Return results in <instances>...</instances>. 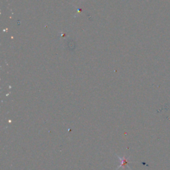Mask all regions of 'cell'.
Instances as JSON below:
<instances>
[{
  "instance_id": "cell-1",
  "label": "cell",
  "mask_w": 170,
  "mask_h": 170,
  "mask_svg": "<svg viewBox=\"0 0 170 170\" xmlns=\"http://www.w3.org/2000/svg\"><path fill=\"white\" fill-rule=\"evenodd\" d=\"M120 161H121V167H124L125 166H127V164L128 163V161L126 159H125L124 157H122V158H120Z\"/></svg>"
}]
</instances>
